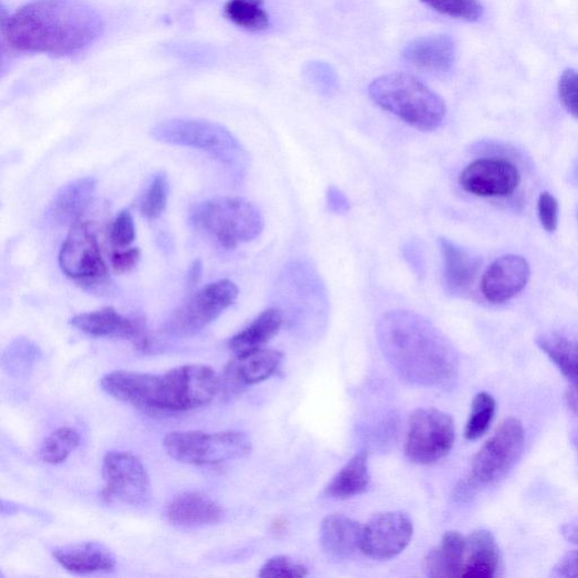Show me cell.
<instances>
[{
  "label": "cell",
  "instance_id": "ee69618b",
  "mask_svg": "<svg viewBox=\"0 0 578 578\" xmlns=\"http://www.w3.org/2000/svg\"><path fill=\"white\" fill-rule=\"evenodd\" d=\"M202 275V265L200 260L191 263L187 275V288L193 289L200 281Z\"/></svg>",
  "mask_w": 578,
  "mask_h": 578
},
{
  "label": "cell",
  "instance_id": "d4e9b609",
  "mask_svg": "<svg viewBox=\"0 0 578 578\" xmlns=\"http://www.w3.org/2000/svg\"><path fill=\"white\" fill-rule=\"evenodd\" d=\"M466 538L457 532H447L441 544L425 558V571L429 577H461L465 564Z\"/></svg>",
  "mask_w": 578,
  "mask_h": 578
},
{
  "label": "cell",
  "instance_id": "ba28073f",
  "mask_svg": "<svg viewBox=\"0 0 578 578\" xmlns=\"http://www.w3.org/2000/svg\"><path fill=\"white\" fill-rule=\"evenodd\" d=\"M59 265L67 277L88 291L98 295L110 291L112 285L98 238L82 220L71 226L59 253Z\"/></svg>",
  "mask_w": 578,
  "mask_h": 578
},
{
  "label": "cell",
  "instance_id": "5b68a950",
  "mask_svg": "<svg viewBox=\"0 0 578 578\" xmlns=\"http://www.w3.org/2000/svg\"><path fill=\"white\" fill-rule=\"evenodd\" d=\"M190 223L226 249L250 242L263 230L260 210L240 197H221L199 203L190 215Z\"/></svg>",
  "mask_w": 578,
  "mask_h": 578
},
{
  "label": "cell",
  "instance_id": "8fae6325",
  "mask_svg": "<svg viewBox=\"0 0 578 578\" xmlns=\"http://www.w3.org/2000/svg\"><path fill=\"white\" fill-rule=\"evenodd\" d=\"M525 442L522 422L514 417L505 419L475 457L471 482L490 485L499 481L521 458Z\"/></svg>",
  "mask_w": 578,
  "mask_h": 578
},
{
  "label": "cell",
  "instance_id": "30bf717a",
  "mask_svg": "<svg viewBox=\"0 0 578 578\" xmlns=\"http://www.w3.org/2000/svg\"><path fill=\"white\" fill-rule=\"evenodd\" d=\"M456 441L452 417L436 408L416 410L409 421L406 455L418 465H431L447 457Z\"/></svg>",
  "mask_w": 578,
  "mask_h": 578
},
{
  "label": "cell",
  "instance_id": "7bdbcfd3",
  "mask_svg": "<svg viewBox=\"0 0 578 578\" xmlns=\"http://www.w3.org/2000/svg\"><path fill=\"white\" fill-rule=\"evenodd\" d=\"M327 201L329 209L338 215L346 213L350 210V203L347 196L336 187H330L327 192Z\"/></svg>",
  "mask_w": 578,
  "mask_h": 578
},
{
  "label": "cell",
  "instance_id": "9a60e30c",
  "mask_svg": "<svg viewBox=\"0 0 578 578\" xmlns=\"http://www.w3.org/2000/svg\"><path fill=\"white\" fill-rule=\"evenodd\" d=\"M530 275V265L524 257H500L485 272L481 292L491 303L508 302L524 291Z\"/></svg>",
  "mask_w": 578,
  "mask_h": 578
},
{
  "label": "cell",
  "instance_id": "1f68e13d",
  "mask_svg": "<svg viewBox=\"0 0 578 578\" xmlns=\"http://www.w3.org/2000/svg\"><path fill=\"white\" fill-rule=\"evenodd\" d=\"M169 179L165 172L157 173L140 201V212L148 220H157L165 212L169 197Z\"/></svg>",
  "mask_w": 578,
  "mask_h": 578
},
{
  "label": "cell",
  "instance_id": "4fadbf2b",
  "mask_svg": "<svg viewBox=\"0 0 578 578\" xmlns=\"http://www.w3.org/2000/svg\"><path fill=\"white\" fill-rule=\"evenodd\" d=\"M413 527L402 512H385L373 517L363 529L361 551L376 560H390L410 544Z\"/></svg>",
  "mask_w": 578,
  "mask_h": 578
},
{
  "label": "cell",
  "instance_id": "f6af8a7d",
  "mask_svg": "<svg viewBox=\"0 0 578 578\" xmlns=\"http://www.w3.org/2000/svg\"><path fill=\"white\" fill-rule=\"evenodd\" d=\"M561 534L567 541L578 545V518L565 524Z\"/></svg>",
  "mask_w": 578,
  "mask_h": 578
},
{
  "label": "cell",
  "instance_id": "6da1fadb",
  "mask_svg": "<svg viewBox=\"0 0 578 578\" xmlns=\"http://www.w3.org/2000/svg\"><path fill=\"white\" fill-rule=\"evenodd\" d=\"M381 350L406 382L425 388L451 385L458 373L452 343L430 321L409 311H390L377 326Z\"/></svg>",
  "mask_w": 578,
  "mask_h": 578
},
{
  "label": "cell",
  "instance_id": "603a6c76",
  "mask_svg": "<svg viewBox=\"0 0 578 578\" xmlns=\"http://www.w3.org/2000/svg\"><path fill=\"white\" fill-rule=\"evenodd\" d=\"M57 562L74 574L109 571L116 567V558L103 545L86 542L66 546L53 551Z\"/></svg>",
  "mask_w": 578,
  "mask_h": 578
},
{
  "label": "cell",
  "instance_id": "f1b7e54d",
  "mask_svg": "<svg viewBox=\"0 0 578 578\" xmlns=\"http://www.w3.org/2000/svg\"><path fill=\"white\" fill-rule=\"evenodd\" d=\"M225 13L232 23L248 31L260 32L269 27L263 0H229Z\"/></svg>",
  "mask_w": 578,
  "mask_h": 578
},
{
  "label": "cell",
  "instance_id": "60d3db41",
  "mask_svg": "<svg viewBox=\"0 0 578 578\" xmlns=\"http://www.w3.org/2000/svg\"><path fill=\"white\" fill-rule=\"evenodd\" d=\"M405 259L412 268L413 272L420 278L425 276L426 262L423 251L417 242H408L402 249Z\"/></svg>",
  "mask_w": 578,
  "mask_h": 578
},
{
  "label": "cell",
  "instance_id": "bcb514c9",
  "mask_svg": "<svg viewBox=\"0 0 578 578\" xmlns=\"http://www.w3.org/2000/svg\"><path fill=\"white\" fill-rule=\"evenodd\" d=\"M568 408L578 416V387H571L566 392Z\"/></svg>",
  "mask_w": 578,
  "mask_h": 578
},
{
  "label": "cell",
  "instance_id": "ac0fdd59",
  "mask_svg": "<svg viewBox=\"0 0 578 578\" xmlns=\"http://www.w3.org/2000/svg\"><path fill=\"white\" fill-rule=\"evenodd\" d=\"M281 360L282 353L275 349L259 348L238 355L226 370V381L235 391L258 385L276 373Z\"/></svg>",
  "mask_w": 578,
  "mask_h": 578
},
{
  "label": "cell",
  "instance_id": "d6a6232c",
  "mask_svg": "<svg viewBox=\"0 0 578 578\" xmlns=\"http://www.w3.org/2000/svg\"><path fill=\"white\" fill-rule=\"evenodd\" d=\"M421 2L444 16L467 22H476L484 14V8L478 0H421Z\"/></svg>",
  "mask_w": 578,
  "mask_h": 578
},
{
  "label": "cell",
  "instance_id": "83f0119b",
  "mask_svg": "<svg viewBox=\"0 0 578 578\" xmlns=\"http://www.w3.org/2000/svg\"><path fill=\"white\" fill-rule=\"evenodd\" d=\"M536 342L570 386L578 387V342L557 333L542 335Z\"/></svg>",
  "mask_w": 578,
  "mask_h": 578
},
{
  "label": "cell",
  "instance_id": "9c48e42d",
  "mask_svg": "<svg viewBox=\"0 0 578 578\" xmlns=\"http://www.w3.org/2000/svg\"><path fill=\"white\" fill-rule=\"evenodd\" d=\"M239 288L223 279L211 282L192 295L167 319L163 331L175 338L193 336L228 310L238 299Z\"/></svg>",
  "mask_w": 578,
  "mask_h": 578
},
{
  "label": "cell",
  "instance_id": "f35d334b",
  "mask_svg": "<svg viewBox=\"0 0 578 578\" xmlns=\"http://www.w3.org/2000/svg\"><path fill=\"white\" fill-rule=\"evenodd\" d=\"M307 76L310 81L322 92L329 94L335 90L336 76L331 67L322 62H312L307 68Z\"/></svg>",
  "mask_w": 578,
  "mask_h": 578
},
{
  "label": "cell",
  "instance_id": "e0dca14e",
  "mask_svg": "<svg viewBox=\"0 0 578 578\" xmlns=\"http://www.w3.org/2000/svg\"><path fill=\"white\" fill-rule=\"evenodd\" d=\"M403 60L412 67L445 76L450 72L456 62V44L446 34L428 36L411 41L402 52Z\"/></svg>",
  "mask_w": 578,
  "mask_h": 578
},
{
  "label": "cell",
  "instance_id": "f546056e",
  "mask_svg": "<svg viewBox=\"0 0 578 578\" xmlns=\"http://www.w3.org/2000/svg\"><path fill=\"white\" fill-rule=\"evenodd\" d=\"M80 442L76 429L61 427L44 440L40 451L41 459L49 465H60L79 448Z\"/></svg>",
  "mask_w": 578,
  "mask_h": 578
},
{
  "label": "cell",
  "instance_id": "2e32d148",
  "mask_svg": "<svg viewBox=\"0 0 578 578\" xmlns=\"http://www.w3.org/2000/svg\"><path fill=\"white\" fill-rule=\"evenodd\" d=\"M70 323L92 337L134 340L142 349H147L150 345L138 320L129 319L112 308L79 315L72 318Z\"/></svg>",
  "mask_w": 578,
  "mask_h": 578
},
{
  "label": "cell",
  "instance_id": "8d00e7d4",
  "mask_svg": "<svg viewBox=\"0 0 578 578\" xmlns=\"http://www.w3.org/2000/svg\"><path fill=\"white\" fill-rule=\"evenodd\" d=\"M134 238L136 228L132 216L128 210H122L112 225L110 241L116 248H126L134 241Z\"/></svg>",
  "mask_w": 578,
  "mask_h": 578
},
{
  "label": "cell",
  "instance_id": "ab89813d",
  "mask_svg": "<svg viewBox=\"0 0 578 578\" xmlns=\"http://www.w3.org/2000/svg\"><path fill=\"white\" fill-rule=\"evenodd\" d=\"M140 250L138 248L117 251L111 257V265L116 272L126 273L133 270L140 260Z\"/></svg>",
  "mask_w": 578,
  "mask_h": 578
},
{
  "label": "cell",
  "instance_id": "8992f818",
  "mask_svg": "<svg viewBox=\"0 0 578 578\" xmlns=\"http://www.w3.org/2000/svg\"><path fill=\"white\" fill-rule=\"evenodd\" d=\"M152 136L162 142L209 153L239 171L247 165L240 141L226 127L201 119H172L157 124Z\"/></svg>",
  "mask_w": 578,
  "mask_h": 578
},
{
  "label": "cell",
  "instance_id": "4316f807",
  "mask_svg": "<svg viewBox=\"0 0 578 578\" xmlns=\"http://www.w3.org/2000/svg\"><path fill=\"white\" fill-rule=\"evenodd\" d=\"M282 322L283 316L279 309H268L233 336L229 347L237 355L259 349L279 332Z\"/></svg>",
  "mask_w": 578,
  "mask_h": 578
},
{
  "label": "cell",
  "instance_id": "5bb4252c",
  "mask_svg": "<svg viewBox=\"0 0 578 578\" xmlns=\"http://www.w3.org/2000/svg\"><path fill=\"white\" fill-rule=\"evenodd\" d=\"M521 182L518 168L501 159H481L468 166L460 176L461 187L478 197L512 195Z\"/></svg>",
  "mask_w": 578,
  "mask_h": 578
},
{
  "label": "cell",
  "instance_id": "52a82bcc",
  "mask_svg": "<svg viewBox=\"0 0 578 578\" xmlns=\"http://www.w3.org/2000/svg\"><path fill=\"white\" fill-rule=\"evenodd\" d=\"M165 448L178 462L213 466L247 457L252 446L250 439L241 431L178 430L168 434Z\"/></svg>",
  "mask_w": 578,
  "mask_h": 578
},
{
  "label": "cell",
  "instance_id": "44dd1931",
  "mask_svg": "<svg viewBox=\"0 0 578 578\" xmlns=\"http://www.w3.org/2000/svg\"><path fill=\"white\" fill-rule=\"evenodd\" d=\"M97 185L94 178L88 177L63 186L48 208L49 219L60 226H72L80 221L93 200Z\"/></svg>",
  "mask_w": 578,
  "mask_h": 578
},
{
  "label": "cell",
  "instance_id": "4dcf8cb0",
  "mask_svg": "<svg viewBox=\"0 0 578 578\" xmlns=\"http://www.w3.org/2000/svg\"><path fill=\"white\" fill-rule=\"evenodd\" d=\"M496 412V401L487 392L478 393L471 405V412L465 429V437L468 441H476L482 438L494 419Z\"/></svg>",
  "mask_w": 578,
  "mask_h": 578
},
{
  "label": "cell",
  "instance_id": "277c9868",
  "mask_svg": "<svg viewBox=\"0 0 578 578\" xmlns=\"http://www.w3.org/2000/svg\"><path fill=\"white\" fill-rule=\"evenodd\" d=\"M369 93L379 107L418 130H436L447 116L444 99L408 74L381 77L372 82Z\"/></svg>",
  "mask_w": 578,
  "mask_h": 578
},
{
  "label": "cell",
  "instance_id": "7c38bea8",
  "mask_svg": "<svg viewBox=\"0 0 578 578\" xmlns=\"http://www.w3.org/2000/svg\"><path fill=\"white\" fill-rule=\"evenodd\" d=\"M102 498L108 502L147 504L151 498V480L142 462L129 452H110L103 459Z\"/></svg>",
  "mask_w": 578,
  "mask_h": 578
},
{
  "label": "cell",
  "instance_id": "b9f144b4",
  "mask_svg": "<svg viewBox=\"0 0 578 578\" xmlns=\"http://www.w3.org/2000/svg\"><path fill=\"white\" fill-rule=\"evenodd\" d=\"M552 576L578 578V549L567 552L554 567Z\"/></svg>",
  "mask_w": 578,
  "mask_h": 578
},
{
  "label": "cell",
  "instance_id": "484cf974",
  "mask_svg": "<svg viewBox=\"0 0 578 578\" xmlns=\"http://www.w3.org/2000/svg\"><path fill=\"white\" fill-rule=\"evenodd\" d=\"M370 482L369 457L368 454L360 452L332 478L325 495L331 499H348L365 494Z\"/></svg>",
  "mask_w": 578,
  "mask_h": 578
},
{
  "label": "cell",
  "instance_id": "836d02e7",
  "mask_svg": "<svg viewBox=\"0 0 578 578\" xmlns=\"http://www.w3.org/2000/svg\"><path fill=\"white\" fill-rule=\"evenodd\" d=\"M309 575L308 568L287 556H276L261 567L260 577L303 578Z\"/></svg>",
  "mask_w": 578,
  "mask_h": 578
},
{
  "label": "cell",
  "instance_id": "d6986e66",
  "mask_svg": "<svg viewBox=\"0 0 578 578\" xmlns=\"http://www.w3.org/2000/svg\"><path fill=\"white\" fill-rule=\"evenodd\" d=\"M167 517L171 524L182 528H199L220 524L225 511L209 496L198 491H186L176 496L168 505Z\"/></svg>",
  "mask_w": 578,
  "mask_h": 578
},
{
  "label": "cell",
  "instance_id": "e575fe53",
  "mask_svg": "<svg viewBox=\"0 0 578 578\" xmlns=\"http://www.w3.org/2000/svg\"><path fill=\"white\" fill-rule=\"evenodd\" d=\"M38 353V347L31 341L20 338L14 341L4 356V363L11 370L21 371L29 368Z\"/></svg>",
  "mask_w": 578,
  "mask_h": 578
},
{
  "label": "cell",
  "instance_id": "3957f363",
  "mask_svg": "<svg viewBox=\"0 0 578 578\" xmlns=\"http://www.w3.org/2000/svg\"><path fill=\"white\" fill-rule=\"evenodd\" d=\"M111 397L142 410L183 412L208 405L219 390V379L206 366H183L165 375L116 371L101 380Z\"/></svg>",
  "mask_w": 578,
  "mask_h": 578
},
{
  "label": "cell",
  "instance_id": "cb8c5ba5",
  "mask_svg": "<svg viewBox=\"0 0 578 578\" xmlns=\"http://www.w3.org/2000/svg\"><path fill=\"white\" fill-rule=\"evenodd\" d=\"M499 564V547L490 531L485 529L476 530L466 538L465 564L461 577H495Z\"/></svg>",
  "mask_w": 578,
  "mask_h": 578
},
{
  "label": "cell",
  "instance_id": "ffe728a7",
  "mask_svg": "<svg viewBox=\"0 0 578 578\" xmlns=\"http://www.w3.org/2000/svg\"><path fill=\"white\" fill-rule=\"evenodd\" d=\"M363 529L345 516H329L323 519L320 528L321 548L330 559H349L361 550Z\"/></svg>",
  "mask_w": 578,
  "mask_h": 578
},
{
  "label": "cell",
  "instance_id": "7402d4cb",
  "mask_svg": "<svg viewBox=\"0 0 578 578\" xmlns=\"http://www.w3.org/2000/svg\"><path fill=\"white\" fill-rule=\"evenodd\" d=\"M439 243L448 291L452 295L467 292L477 278L480 259L449 239L441 238Z\"/></svg>",
  "mask_w": 578,
  "mask_h": 578
},
{
  "label": "cell",
  "instance_id": "7a4b0ae2",
  "mask_svg": "<svg viewBox=\"0 0 578 578\" xmlns=\"http://www.w3.org/2000/svg\"><path fill=\"white\" fill-rule=\"evenodd\" d=\"M103 30L102 17L82 0H33L3 21L13 49L58 56L86 50Z\"/></svg>",
  "mask_w": 578,
  "mask_h": 578
},
{
  "label": "cell",
  "instance_id": "74e56055",
  "mask_svg": "<svg viewBox=\"0 0 578 578\" xmlns=\"http://www.w3.org/2000/svg\"><path fill=\"white\" fill-rule=\"evenodd\" d=\"M539 221L548 233H554L558 227L559 205L549 192H542L538 201Z\"/></svg>",
  "mask_w": 578,
  "mask_h": 578
},
{
  "label": "cell",
  "instance_id": "d590c367",
  "mask_svg": "<svg viewBox=\"0 0 578 578\" xmlns=\"http://www.w3.org/2000/svg\"><path fill=\"white\" fill-rule=\"evenodd\" d=\"M558 93L564 108L578 120V71L566 69L562 72Z\"/></svg>",
  "mask_w": 578,
  "mask_h": 578
}]
</instances>
